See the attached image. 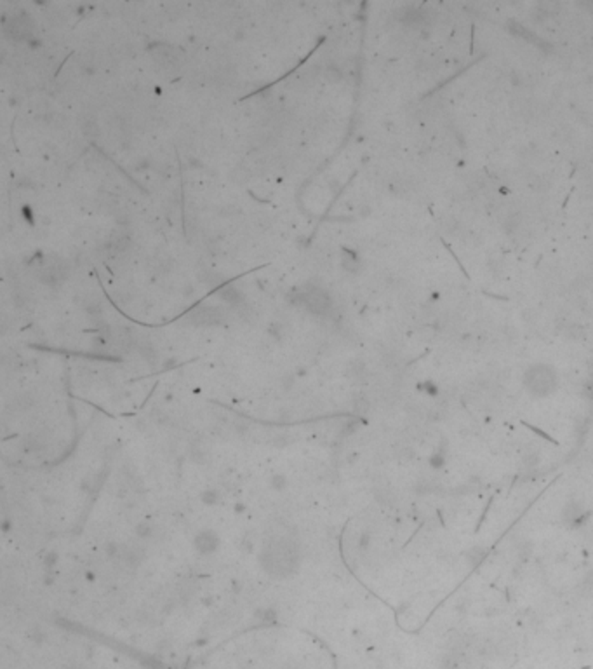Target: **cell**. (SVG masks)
Segmentation results:
<instances>
[{
  "instance_id": "obj_1",
  "label": "cell",
  "mask_w": 593,
  "mask_h": 669,
  "mask_svg": "<svg viewBox=\"0 0 593 669\" xmlns=\"http://www.w3.org/2000/svg\"><path fill=\"white\" fill-rule=\"evenodd\" d=\"M39 277L44 281L45 284H58L65 281L66 277V267L59 258L48 257L42 260L41 267H39Z\"/></svg>"
},
{
  "instance_id": "obj_2",
  "label": "cell",
  "mask_w": 593,
  "mask_h": 669,
  "mask_svg": "<svg viewBox=\"0 0 593 669\" xmlns=\"http://www.w3.org/2000/svg\"><path fill=\"white\" fill-rule=\"evenodd\" d=\"M301 297H303L304 306H306L308 309L311 310V312L326 314L327 310H329L331 298H329V294H327L326 291L322 290V288L308 286L306 290L301 293Z\"/></svg>"
},
{
  "instance_id": "obj_3",
  "label": "cell",
  "mask_w": 593,
  "mask_h": 669,
  "mask_svg": "<svg viewBox=\"0 0 593 669\" xmlns=\"http://www.w3.org/2000/svg\"><path fill=\"white\" fill-rule=\"evenodd\" d=\"M6 30L11 33L16 41H25V39H30V33H32V28H30V25L26 23L25 18H14L11 25L6 26Z\"/></svg>"
}]
</instances>
